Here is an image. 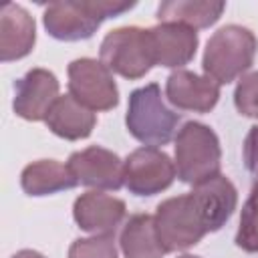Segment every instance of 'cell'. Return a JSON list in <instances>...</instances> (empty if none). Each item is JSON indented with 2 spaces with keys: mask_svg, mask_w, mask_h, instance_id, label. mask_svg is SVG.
Here are the masks:
<instances>
[{
  "mask_svg": "<svg viewBox=\"0 0 258 258\" xmlns=\"http://www.w3.org/2000/svg\"><path fill=\"white\" fill-rule=\"evenodd\" d=\"M135 2L117 0H77V2H52L44 8V28L46 32L64 42H77L91 38L103 20L119 16L131 10Z\"/></svg>",
  "mask_w": 258,
  "mask_h": 258,
  "instance_id": "obj_1",
  "label": "cell"
},
{
  "mask_svg": "<svg viewBox=\"0 0 258 258\" xmlns=\"http://www.w3.org/2000/svg\"><path fill=\"white\" fill-rule=\"evenodd\" d=\"M258 40L252 30L228 24L214 32L204 50V75L218 85H228L242 77L254 62Z\"/></svg>",
  "mask_w": 258,
  "mask_h": 258,
  "instance_id": "obj_2",
  "label": "cell"
},
{
  "mask_svg": "<svg viewBox=\"0 0 258 258\" xmlns=\"http://www.w3.org/2000/svg\"><path fill=\"white\" fill-rule=\"evenodd\" d=\"M177 123L179 115L163 103L157 83H149L129 95L125 125L127 131L145 147H159L169 143Z\"/></svg>",
  "mask_w": 258,
  "mask_h": 258,
  "instance_id": "obj_3",
  "label": "cell"
},
{
  "mask_svg": "<svg viewBox=\"0 0 258 258\" xmlns=\"http://www.w3.org/2000/svg\"><path fill=\"white\" fill-rule=\"evenodd\" d=\"M175 173L183 183L198 185L220 173L222 149L218 135L204 123L187 121L175 137Z\"/></svg>",
  "mask_w": 258,
  "mask_h": 258,
  "instance_id": "obj_4",
  "label": "cell"
},
{
  "mask_svg": "<svg viewBox=\"0 0 258 258\" xmlns=\"http://www.w3.org/2000/svg\"><path fill=\"white\" fill-rule=\"evenodd\" d=\"M153 218L157 236L167 252L187 250L210 234L206 214L191 191L163 200Z\"/></svg>",
  "mask_w": 258,
  "mask_h": 258,
  "instance_id": "obj_5",
  "label": "cell"
},
{
  "mask_svg": "<svg viewBox=\"0 0 258 258\" xmlns=\"http://www.w3.org/2000/svg\"><path fill=\"white\" fill-rule=\"evenodd\" d=\"M101 62L125 79L145 77L153 62L149 34L139 26H123L111 30L101 42Z\"/></svg>",
  "mask_w": 258,
  "mask_h": 258,
  "instance_id": "obj_6",
  "label": "cell"
},
{
  "mask_svg": "<svg viewBox=\"0 0 258 258\" xmlns=\"http://www.w3.org/2000/svg\"><path fill=\"white\" fill-rule=\"evenodd\" d=\"M69 95L91 111H109L119 103L113 73L95 58H77L69 64Z\"/></svg>",
  "mask_w": 258,
  "mask_h": 258,
  "instance_id": "obj_7",
  "label": "cell"
},
{
  "mask_svg": "<svg viewBox=\"0 0 258 258\" xmlns=\"http://www.w3.org/2000/svg\"><path fill=\"white\" fill-rule=\"evenodd\" d=\"M175 175V163L157 147H139L125 159V187L135 196L161 194Z\"/></svg>",
  "mask_w": 258,
  "mask_h": 258,
  "instance_id": "obj_8",
  "label": "cell"
},
{
  "mask_svg": "<svg viewBox=\"0 0 258 258\" xmlns=\"http://www.w3.org/2000/svg\"><path fill=\"white\" fill-rule=\"evenodd\" d=\"M67 165L71 167L77 181L87 187L117 191L121 185H125V179H123L125 161H121L117 153L105 147L93 145V147L75 151L69 157Z\"/></svg>",
  "mask_w": 258,
  "mask_h": 258,
  "instance_id": "obj_9",
  "label": "cell"
},
{
  "mask_svg": "<svg viewBox=\"0 0 258 258\" xmlns=\"http://www.w3.org/2000/svg\"><path fill=\"white\" fill-rule=\"evenodd\" d=\"M58 81L46 69H32L14 83V113L26 121H44L58 99Z\"/></svg>",
  "mask_w": 258,
  "mask_h": 258,
  "instance_id": "obj_10",
  "label": "cell"
},
{
  "mask_svg": "<svg viewBox=\"0 0 258 258\" xmlns=\"http://www.w3.org/2000/svg\"><path fill=\"white\" fill-rule=\"evenodd\" d=\"M165 97L179 111L208 113L220 99V85L206 75L200 77L191 71L177 69L167 77Z\"/></svg>",
  "mask_w": 258,
  "mask_h": 258,
  "instance_id": "obj_11",
  "label": "cell"
},
{
  "mask_svg": "<svg viewBox=\"0 0 258 258\" xmlns=\"http://www.w3.org/2000/svg\"><path fill=\"white\" fill-rule=\"evenodd\" d=\"M153 62L167 69H179L187 64L198 48V32L183 24L159 22L147 28Z\"/></svg>",
  "mask_w": 258,
  "mask_h": 258,
  "instance_id": "obj_12",
  "label": "cell"
},
{
  "mask_svg": "<svg viewBox=\"0 0 258 258\" xmlns=\"http://www.w3.org/2000/svg\"><path fill=\"white\" fill-rule=\"evenodd\" d=\"M73 218L81 230L91 232L95 236L115 234L117 226L125 218V202L115 196L93 189L75 200Z\"/></svg>",
  "mask_w": 258,
  "mask_h": 258,
  "instance_id": "obj_13",
  "label": "cell"
},
{
  "mask_svg": "<svg viewBox=\"0 0 258 258\" xmlns=\"http://www.w3.org/2000/svg\"><path fill=\"white\" fill-rule=\"evenodd\" d=\"M36 42L34 18L18 4L6 2L0 8V58L2 62L24 58Z\"/></svg>",
  "mask_w": 258,
  "mask_h": 258,
  "instance_id": "obj_14",
  "label": "cell"
},
{
  "mask_svg": "<svg viewBox=\"0 0 258 258\" xmlns=\"http://www.w3.org/2000/svg\"><path fill=\"white\" fill-rule=\"evenodd\" d=\"M191 194L196 196V200L200 202V206L206 214L210 232L220 230L230 220V216L234 214V210L238 206V191H236L234 183L222 173L194 185Z\"/></svg>",
  "mask_w": 258,
  "mask_h": 258,
  "instance_id": "obj_15",
  "label": "cell"
},
{
  "mask_svg": "<svg viewBox=\"0 0 258 258\" xmlns=\"http://www.w3.org/2000/svg\"><path fill=\"white\" fill-rule=\"evenodd\" d=\"M44 123L54 135L69 141H79L93 133L97 117L91 109L81 105L73 95H60L54 101L52 109L48 111Z\"/></svg>",
  "mask_w": 258,
  "mask_h": 258,
  "instance_id": "obj_16",
  "label": "cell"
},
{
  "mask_svg": "<svg viewBox=\"0 0 258 258\" xmlns=\"http://www.w3.org/2000/svg\"><path fill=\"white\" fill-rule=\"evenodd\" d=\"M20 185L28 196H50L71 189L79 185V181L67 163L54 159H40L22 169Z\"/></svg>",
  "mask_w": 258,
  "mask_h": 258,
  "instance_id": "obj_17",
  "label": "cell"
},
{
  "mask_svg": "<svg viewBox=\"0 0 258 258\" xmlns=\"http://www.w3.org/2000/svg\"><path fill=\"white\" fill-rule=\"evenodd\" d=\"M119 244L125 258H163L167 254L157 236L155 218L149 214L131 216L121 230Z\"/></svg>",
  "mask_w": 258,
  "mask_h": 258,
  "instance_id": "obj_18",
  "label": "cell"
},
{
  "mask_svg": "<svg viewBox=\"0 0 258 258\" xmlns=\"http://www.w3.org/2000/svg\"><path fill=\"white\" fill-rule=\"evenodd\" d=\"M224 2H202V0H169L157 8L159 22L183 24L187 28H208L216 24L224 12Z\"/></svg>",
  "mask_w": 258,
  "mask_h": 258,
  "instance_id": "obj_19",
  "label": "cell"
},
{
  "mask_svg": "<svg viewBox=\"0 0 258 258\" xmlns=\"http://www.w3.org/2000/svg\"><path fill=\"white\" fill-rule=\"evenodd\" d=\"M250 196L242 208L240 226L236 232V246L244 252H258V171L254 173Z\"/></svg>",
  "mask_w": 258,
  "mask_h": 258,
  "instance_id": "obj_20",
  "label": "cell"
},
{
  "mask_svg": "<svg viewBox=\"0 0 258 258\" xmlns=\"http://www.w3.org/2000/svg\"><path fill=\"white\" fill-rule=\"evenodd\" d=\"M69 258H119L115 236L103 234V236H91V238H79L69 248Z\"/></svg>",
  "mask_w": 258,
  "mask_h": 258,
  "instance_id": "obj_21",
  "label": "cell"
},
{
  "mask_svg": "<svg viewBox=\"0 0 258 258\" xmlns=\"http://www.w3.org/2000/svg\"><path fill=\"white\" fill-rule=\"evenodd\" d=\"M234 105L244 117H258V71L244 75L234 91Z\"/></svg>",
  "mask_w": 258,
  "mask_h": 258,
  "instance_id": "obj_22",
  "label": "cell"
},
{
  "mask_svg": "<svg viewBox=\"0 0 258 258\" xmlns=\"http://www.w3.org/2000/svg\"><path fill=\"white\" fill-rule=\"evenodd\" d=\"M244 163L250 173L258 171V125L250 129L244 141Z\"/></svg>",
  "mask_w": 258,
  "mask_h": 258,
  "instance_id": "obj_23",
  "label": "cell"
},
{
  "mask_svg": "<svg viewBox=\"0 0 258 258\" xmlns=\"http://www.w3.org/2000/svg\"><path fill=\"white\" fill-rule=\"evenodd\" d=\"M12 258H44L40 252H34V250H18Z\"/></svg>",
  "mask_w": 258,
  "mask_h": 258,
  "instance_id": "obj_24",
  "label": "cell"
},
{
  "mask_svg": "<svg viewBox=\"0 0 258 258\" xmlns=\"http://www.w3.org/2000/svg\"><path fill=\"white\" fill-rule=\"evenodd\" d=\"M179 258H200V256H191V254H183V256H179Z\"/></svg>",
  "mask_w": 258,
  "mask_h": 258,
  "instance_id": "obj_25",
  "label": "cell"
}]
</instances>
